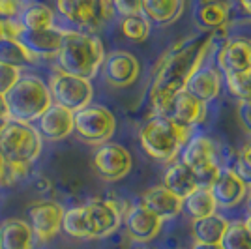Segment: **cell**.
Returning a JSON list of instances; mask_svg holds the SVG:
<instances>
[{
    "label": "cell",
    "instance_id": "cell-1",
    "mask_svg": "<svg viewBox=\"0 0 251 249\" xmlns=\"http://www.w3.org/2000/svg\"><path fill=\"white\" fill-rule=\"evenodd\" d=\"M218 30H204L202 34L191 36L173 45L157 62L150 86V103L154 114H159L169 100L186 88L189 77L199 70L206 60Z\"/></svg>",
    "mask_w": 251,
    "mask_h": 249
},
{
    "label": "cell",
    "instance_id": "cell-2",
    "mask_svg": "<svg viewBox=\"0 0 251 249\" xmlns=\"http://www.w3.org/2000/svg\"><path fill=\"white\" fill-rule=\"evenodd\" d=\"M103 58V43L96 34L66 28L60 51L54 60L60 72L83 79H94L101 70Z\"/></svg>",
    "mask_w": 251,
    "mask_h": 249
},
{
    "label": "cell",
    "instance_id": "cell-3",
    "mask_svg": "<svg viewBox=\"0 0 251 249\" xmlns=\"http://www.w3.org/2000/svg\"><path fill=\"white\" fill-rule=\"evenodd\" d=\"M8 105V120L36 124L52 105L49 86L34 73H23L21 79L4 94Z\"/></svg>",
    "mask_w": 251,
    "mask_h": 249
},
{
    "label": "cell",
    "instance_id": "cell-4",
    "mask_svg": "<svg viewBox=\"0 0 251 249\" xmlns=\"http://www.w3.org/2000/svg\"><path fill=\"white\" fill-rule=\"evenodd\" d=\"M191 137L189 127L175 124L171 118L154 114L139 131V141L143 150L157 161H175L184 145Z\"/></svg>",
    "mask_w": 251,
    "mask_h": 249
},
{
    "label": "cell",
    "instance_id": "cell-5",
    "mask_svg": "<svg viewBox=\"0 0 251 249\" xmlns=\"http://www.w3.org/2000/svg\"><path fill=\"white\" fill-rule=\"evenodd\" d=\"M43 139L34 124L6 120L0 127V156L4 161L32 165L42 156Z\"/></svg>",
    "mask_w": 251,
    "mask_h": 249
},
{
    "label": "cell",
    "instance_id": "cell-6",
    "mask_svg": "<svg viewBox=\"0 0 251 249\" xmlns=\"http://www.w3.org/2000/svg\"><path fill=\"white\" fill-rule=\"evenodd\" d=\"M56 11L72 30L96 34L115 15L111 0H56Z\"/></svg>",
    "mask_w": 251,
    "mask_h": 249
},
{
    "label": "cell",
    "instance_id": "cell-7",
    "mask_svg": "<svg viewBox=\"0 0 251 249\" xmlns=\"http://www.w3.org/2000/svg\"><path fill=\"white\" fill-rule=\"evenodd\" d=\"M116 131V118L107 107L90 103L74 113V133L86 145L109 143Z\"/></svg>",
    "mask_w": 251,
    "mask_h": 249
},
{
    "label": "cell",
    "instance_id": "cell-8",
    "mask_svg": "<svg viewBox=\"0 0 251 249\" xmlns=\"http://www.w3.org/2000/svg\"><path fill=\"white\" fill-rule=\"evenodd\" d=\"M180 161L188 167L195 174L199 186L208 187L216 174L220 173V163H218V148L216 143L206 135L189 137V141L184 145L180 152Z\"/></svg>",
    "mask_w": 251,
    "mask_h": 249
},
{
    "label": "cell",
    "instance_id": "cell-9",
    "mask_svg": "<svg viewBox=\"0 0 251 249\" xmlns=\"http://www.w3.org/2000/svg\"><path fill=\"white\" fill-rule=\"evenodd\" d=\"M47 86L51 92L52 103L62 105L66 109H70L72 113H77L79 109L90 105L92 98H94V86L90 83V79L75 77V75L64 73L60 70L52 73Z\"/></svg>",
    "mask_w": 251,
    "mask_h": 249
},
{
    "label": "cell",
    "instance_id": "cell-10",
    "mask_svg": "<svg viewBox=\"0 0 251 249\" xmlns=\"http://www.w3.org/2000/svg\"><path fill=\"white\" fill-rule=\"evenodd\" d=\"M88 240H101L118 230L124 221V208L111 199H92L83 204Z\"/></svg>",
    "mask_w": 251,
    "mask_h": 249
},
{
    "label": "cell",
    "instance_id": "cell-11",
    "mask_svg": "<svg viewBox=\"0 0 251 249\" xmlns=\"http://www.w3.org/2000/svg\"><path fill=\"white\" fill-rule=\"evenodd\" d=\"M133 165L131 154L122 145L103 143L96 148L92 157V167L96 174L105 182H116L129 174Z\"/></svg>",
    "mask_w": 251,
    "mask_h": 249
},
{
    "label": "cell",
    "instance_id": "cell-12",
    "mask_svg": "<svg viewBox=\"0 0 251 249\" xmlns=\"http://www.w3.org/2000/svg\"><path fill=\"white\" fill-rule=\"evenodd\" d=\"M66 208L56 200H38L28 206V223L36 244L51 242L62 230V218Z\"/></svg>",
    "mask_w": 251,
    "mask_h": 249
},
{
    "label": "cell",
    "instance_id": "cell-13",
    "mask_svg": "<svg viewBox=\"0 0 251 249\" xmlns=\"http://www.w3.org/2000/svg\"><path fill=\"white\" fill-rule=\"evenodd\" d=\"M100 72L107 84H111L115 88H126L137 81V77L141 73V64L131 52L113 51L105 54Z\"/></svg>",
    "mask_w": 251,
    "mask_h": 249
},
{
    "label": "cell",
    "instance_id": "cell-14",
    "mask_svg": "<svg viewBox=\"0 0 251 249\" xmlns=\"http://www.w3.org/2000/svg\"><path fill=\"white\" fill-rule=\"evenodd\" d=\"M159 114L171 118L175 124L191 129L193 125L204 122V118H206V103L199 101L197 98H193L186 90H180L169 100V103L165 105V109Z\"/></svg>",
    "mask_w": 251,
    "mask_h": 249
},
{
    "label": "cell",
    "instance_id": "cell-15",
    "mask_svg": "<svg viewBox=\"0 0 251 249\" xmlns=\"http://www.w3.org/2000/svg\"><path fill=\"white\" fill-rule=\"evenodd\" d=\"M126 230L129 234V238L137 244H147L150 240H154L161 230L163 219L157 218L154 212H150L147 206H143L141 202L133 206L126 208L124 221Z\"/></svg>",
    "mask_w": 251,
    "mask_h": 249
},
{
    "label": "cell",
    "instance_id": "cell-16",
    "mask_svg": "<svg viewBox=\"0 0 251 249\" xmlns=\"http://www.w3.org/2000/svg\"><path fill=\"white\" fill-rule=\"evenodd\" d=\"M208 187L218 208H227V210L238 206L248 193V186L229 167L220 169V173L216 174V178L212 180V184Z\"/></svg>",
    "mask_w": 251,
    "mask_h": 249
},
{
    "label": "cell",
    "instance_id": "cell-17",
    "mask_svg": "<svg viewBox=\"0 0 251 249\" xmlns=\"http://www.w3.org/2000/svg\"><path fill=\"white\" fill-rule=\"evenodd\" d=\"M34 125L38 127L43 141L56 143L74 133V113L62 105L52 103Z\"/></svg>",
    "mask_w": 251,
    "mask_h": 249
},
{
    "label": "cell",
    "instance_id": "cell-18",
    "mask_svg": "<svg viewBox=\"0 0 251 249\" xmlns=\"http://www.w3.org/2000/svg\"><path fill=\"white\" fill-rule=\"evenodd\" d=\"M64 30L60 26H49L40 30H23L19 42L40 60V58H56L62 45Z\"/></svg>",
    "mask_w": 251,
    "mask_h": 249
},
{
    "label": "cell",
    "instance_id": "cell-19",
    "mask_svg": "<svg viewBox=\"0 0 251 249\" xmlns=\"http://www.w3.org/2000/svg\"><path fill=\"white\" fill-rule=\"evenodd\" d=\"M250 58L251 40H246V38L227 40L218 52V64L225 75L250 72Z\"/></svg>",
    "mask_w": 251,
    "mask_h": 249
},
{
    "label": "cell",
    "instance_id": "cell-20",
    "mask_svg": "<svg viewBox=\"0 0 251 249\" xmlns=\"http://www.w3.org/2000/svg\"><path fill=\"white\" fill-rule=\"evenodd\" d=\"M221 73L218 68L214 66H201L197 72L189 77L188 84H186V92H189L193 98H197L202 103H210L214 101L221 92Z\"/></svg>",
    "mask_w": 251,
    "mask_h": 249
},
{
    "label": "cell",
    "instance_id": "cell-21",
    "mask_svg": "<svg viewBox=\"0 0 251 249\" xmlns=\"http://www.w3.org/2000/svg\"><path fill=\"white\" fill-rule=\"evenodd\" d=\"M141 204L147 206L150 212L156 214L157 218H161L165 221V219L176 218L178 214L182 212L184 200L180 197H176L175 193H171L165 186H156V187H150V189H147L143 193Z\"/></svg>",
    "mask_w": 251,
    "mask_h": 249
},
{
    "label": "cell",
    "instance_id": "cell-22",
    "mask_svg": "<svg viewBox=\"0 0 251 249\" xmlns=\"http://www.w3.org/2000/svg\"><path fill=\"white\" fill-rule=\"evenodd\" d=\"M36 238L26 219L10 218L0 223V249H34Z\"/></svg>",
    "mask_w": 251,
    "mask_h": 249
},
{
    "label": "cell",
    "instance_id": "cell-23",
    "mask_svg": "<svg viewBox=\"0 0 251 249\" xmlns=\"http://www.w3.org/2000/svg\"><path fill=\"white\" fill-rule=\"evenodd\" d=\"M230 6L225 0H202L195 10V21L204 30H221L229 21Z\"/></svg>",
    "mask_w": 251,
    "mask_h": 249
},
{
    "label": "cell",
    "instance_id": "cell-24",
    "mask_svg": "<svg viewBox=\"0 0 251 249\" xmlns=\"http://www.w3.org/2000/svg\"><path fill=\"white\" fill-rule=\"evenodd\" d=\"M163 186L182 200L188 197L189 193H193L197 187H201L195 174L182 161H173L167 167L165 176H163Z\"/></svg>",
    "mask_w": 251,
    "mask_h": 249
},
{
    "label": "cell",
    "instance_id": "cell-25",
    "mask_svg": "<svg viewBox=\"0 0 251 249\" xmlns=\"http://www.w3.org/2000/svg\"><path fill=\"white\" fill-rule=\"evenodd\" d=\"M186 0H143L141 13L150 23L156 25H169L175 23L184 11Z\"/></svg>",
    "mask_w": 251,
    "mask_h": 249
},
{
    "label": "cell",
    "instance_id": "cell-26",
    "mask_svg": "<svg viewBox=\"0 0 251 249\" xmlns=\"http://www.w3.org/2000/svg\"><path fill=\"white\" fill-rule=\"evenodd\" d=\"M17 21L25 30H40L54 26V10L43 2H25Z\"/></svg>",
    "mask_w": 251,
    "mask_h": 249
},
{
    "label": "cell",
    "instance_id": "cell-27",
    "mask_svg": "<svg viewBox=\"0 0 251 249\" xmlns=\"http://www.w3.org/2000/svg\"><path fill=\"white\" fill-rule=\"evenodd\" d=\"M229 221L220 214H212L206 218L193 219V238L199 244H221V238L227 230Z\"/></svg>",
    "mask_w": 251,
    "mask_h": 249
},
{
    "label": "cell",
    "instance_id": "cell-28",
    "mask_svg": "<svg viewBox=\"0 0 251 249\" xmlns=\"http://www.w3.org/2000/svg\"><path fill=\"white\" fill-rule=\"evenodd\" d=\"M0 62L2 64H10L15 68H26L32 64L38 62V58L32 54L19 40L15 38H8L4 36L0 40Z\"/></svg>",
    "mask_w": 251,
    "mask_h": 249
},
{
    "label": "cell",
    "instance_id": "cell-29",
    "mask_svg": "<svg viewBox=\"0 0 251 249\" xmlns=\"http://www.w3.org/2000/svg\"><path fill=\"white\" fill-rule=\"evenodd\" d=\"M182 210H186L193 219H201L216 214L218 204H216V200L210 193V187L201 186L184 199V208Z\"/></svg>",
    "mask_w": 251,
    "mask_h": 249
},
{
    "label": "cell",
    "instance_id": "cell-30",
    "mask_svg": "<svg viewBox=\"0 0 251 249\" xmlns=\"http://www.w3.org/2000/svg\"><path fill=\"white\" fill-rule=\"evenodd\" d=\"M223 249H251V232L246 221H232L221 238Z\"/></svg>",
    "mask_w": 251,
    "mask_h": 249
},
{
    "label": "cell",
    "instance_id": "cell-31",
    "mask_svg": "<svg viewBox=\"0 0 251 249\" xmlns=\"http://www.w3.org/2000/svg\"><path fill=\"white\" fill-rule=\"evenodd\" d=\"M62 230L68 236H72V238L88 240V230H86V221H84L83 204H81V206L68 208V210L64 212Z\"/></svg>",
    "mask_w": 251,
    "mask_h": 249
},
{
    "label": "cell",
    "instance_id": "cell-32",
    "mask_svg": "<svg viewBox=\"0 0 251 249\" xmlns=\"http://www.w3.org/2000/svg\"><path fill=\"white\" fill-rule=\"evenodd\" d=\"M120 28L127 40L131 42H145L150 34V21L143 13L137 15H129V17H122Z\"/></svg>",
    "mask_w": 251,
    "mask_h": 249
},
{
    "label": "cell",
    "instance_id": "cell-33",
    "mask_svg": "<svg viewBox=\"0 0 251 249\" xmlns=\"http://www.w3.org/2000/svg\"><path fill=\"white\" fill-rule=\"evenodd\" d=\"M225 86L230 96L238 101L251 103V72L225 75Z\"/></svg>",
    "mask_w": 251,
    "mask_h": 249
},
{
    "label": "cell",
    "instance_id": "cell-34",
    "mask_svg": "<svg viewBox=\"0 0 251 249\" xmlns=\"http://www.w3.org/2000/svg\"><path fill=\"white\" fill-rule=\"evenodd\" d=\"M32 165H23V163H11V161H4V169H2V178H0V187L2 186H13L15 182H19L23 178L28 176Z\"/></svg>",
    "mask_w": 251,
    "mask_h": 249
},
{
    "label": "cell",
    "instance_id": "cell-35",
    "mask_svg": "<svg viewBox=\"0 0 251 249\" xmlns=\"http://www.w3.org/2000/svg\"><path fill=\"white\" fill-rule=\"evenodd\" d=\"M238 178L246 184L248 187H251V143H246L242 146V150L236 156V163L232 169Z\"/></svg>",
    "mask_w": 251,
    "mask_h": 249
},
{
    "label": "cell",
    "instance_id": "cell-36",
    "mask_svg": "<svg viewBox=\"0 0 251 249\" xmlns=\"http://www.w3.org/2000/svg\"><path fill=\"white\" fill-rule=\"evenodd\" d=\"M23 70L21 68H15L10 64H2L0 62V94H4L10 90L13 84L21 79Z\"/></svg>",
    "mask_w": 251,
    "mask_h": 249
},
{
    "label": "cell",
    "instance_id": "cell-37",
    "mask_svg": "<svg viewBox=\"0 0 251 249\" xmlns=\"http://www.w3.org/2000/svg\"><path fill=\"white\" fill-rule=\"evenodd\" d=\"M111 6H113V11L120 17H129V15L141 13L143 0H111Z\"/></svg>",
    "mask_w": 251,
    "mask_h": 249
},
{
    "label": "cell",
    "instance_id": "cell-38",
    "mask_svg": "<svg viewBox=\"0 0 251 249\" xmlns=\"http://www.w3.org/2000/svg\"><path fill=\"white\" fill-rule=\"evenodd\" d=\"M25 2L23 0H0V21H15L21 13Z\"/></svg>",
    "mask_w": 251,
    "mask_h": 249
},
{
    "label": "cell",
    "instance_id": "cell-39",
    "mask_svg": "<svg viewBox=\"0 0 251 249\" xmlns=\"http://www.w3.org/2000/svg\"><path fill=\"white\" fill-rule=\"evenodd\" d=\"M236 116H238V122L240 125L251 135V103L240 101L236 107Z\"/></svg>",
    "mask_w": 251,
    "mask_h": 249
},
{
    "label": "cell",
    "instance_id": "cell-40",
    "mask_svg": "<svg viewBox=\"0 0 251 249\" xmlns=\"http://www.w3.org/2000/svg\"><path fill=\"white\" fill-rule=\"evenodd\" d=\"M34 187L38 189V191H42V193H45V191H49L51 189V182L47 180V178H36V182H34Z\"/></svg>",
    "mask_w": 251,
    "mask_h": 249
},
{
    "label": "cell",
    "instance_id": "cell-41",
    "mask_svg": "<svg viewBox=\"0 0 251 249\" xmlns=\"http://www.w3.org/2000/svg\"><path fill=\"white\" fill-rule=\"evenodd\" d=\"M0 118L8 120V105H6V98L0 94Z\"/></svg>",
    "mask_w": 251,
    "mask_h": 249
},
{
    "label": "cell",
    "instance_id": "cell-42",
    "mask_svg": "<svg viewBox=\"0 0 251 249\" xmlns=\"http://www.w3.org/2000/svg\"><path fill=\"white\" fill-rule=\"evenodd\" d=\"M193 249H223V246L221 244H199V242H195Z\"/></svg>",
    "mask_w": 251,
    "mask_h": 249
},
{
    "label": "cell",
    "instance_id": "cell-43",
    "mask_svg": "<svg viewBox=\"0 0 251 249\" xmlns=\"http://www.w3.org/2000/svg\"><path fill=\"white\" fill-rule=\"evenodd\" d=\"M240 4H242V8H244V10H248V8L251 6V0H240Z\"/></svg>",
    "mask_w": 251,
    "mask_h": 249
},
{
    "label": "cell",
    "instance_id": "cell-44",
    "mask_svg": "<svg viewBox=\"0 0 251 249\" xmlns=\"http://www.w3.org/2000/svg\"><path fill=\"white\" fill-rule=\"evenodd\" d=\"M4 38V23L0 21V40Z\"/></svg>",
    "mask_w": 251,
    "mask_h": 249
},
{
    "label": "cell",
    "instance_id": "cell-45",
    "mask_svg": "<svg viewBox=\"0 0 251 249\" xmlns=\"http://www.w3.org/2000/svg\"><path fill=\"white\" fill-rule=\"evenodd\" d=\"M2 169H4V157L0 156V178H2Z\"/></svg>",
    "mask_w": 251,
    "mask_h": 249
},
{
    "label": "cell",
    "instance_id": "cell-46",
    "mask_svg": "<svg viewBox=\"0 0 251 249\" xmlns=\"http://www.w3.org/2000/svg\"><path fill=\"white\" fill-rule=\"evenodd\" d=\"M248 212H250V218H251V197H250V200H248Z\"/></svg>",
    "mask_w": 251,
    "mask_h": 249
},
{
    "label": "cell",
    "instance_id": "cell-47",
    "mask_svg": "<svg viewBox=\"0 0 251 249\" xmlns=\"http://www.w3.org/2000/svg\"><path fill=\"white\" fill-rule=\"evenodd\" d=\"M246 13H250V15H251V6L248 8V10H246Z\"/></svg>",
    "mask_w": 251,
    "mask_h": 249
},
{
    "label": "cell",
    "instance_id": "cell-48",
    "mask_svg": "<svg viewBox=\"0 0 251 249\" xmlns=\"http://www.w3.org/2000/svg\"><path fill=\"white\" fill-rule=\"evenodd\" d=\"M4 122H6V120H2V118H0V127H2V124H4Z\"/></svg>",
    "mask_w": 251,
    "mask_h": 249
},
{
    "label": "cell",
    "instance_id": "cell-49",
    "mask_svg": "<svg viewBox=\"0 0 251 249\" xmlns=\"http://www.w3.org/2000/svg\"><path fill=\"white\" fill-rule=\"evenodd\" d=\"M250 72H251V58H250Z\"/></svg>",
    "mask_w": 251,
    "mask_h": 249
},
{
    "label": "cell",
    "instance_id": "cell-50",
    "mask_svg": "<svg viewBox=\"0 0 251 249\" xmlns=\"http://www.w3.org/2000/svg\"><path fill=\"white\" fill-rule=\"evenodd\" d=\"M23 2H28V0H23Z\"/></svg>",
    "mask_w": 251,
    "mask_h": 249
},
{
    "label": "cell",
    "instance_id": "cell-51",
    "mask_svg": "<svg viewBox=\"0 0 251 249\" xmlns=\"http://www.w3.org/2000/svg\"><path fill=\"white\" fill-rule=\"evenodd\" d=\"M137 249H145V248H137Z\"/></svg>",
    "mask_w": 251,
    "mask_h": 249
}]
</instances>
